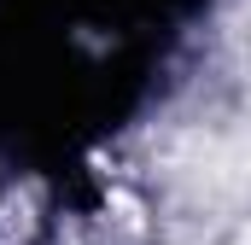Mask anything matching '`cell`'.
<instances>
[{"mask_svg":"<svg viewBox=\"0 0 251 245\" xmlns=\"http://www.w3.org/2000/svg\"><path fill=\"white\" fill-rule=\"evenodd\" d=\"M234 245H251V222H246V228H240V234H234Z\"/></svg>","mask_w":251,"mask_h":245,"instance_id":"obj_1","label":"cell"}]
</instances>
